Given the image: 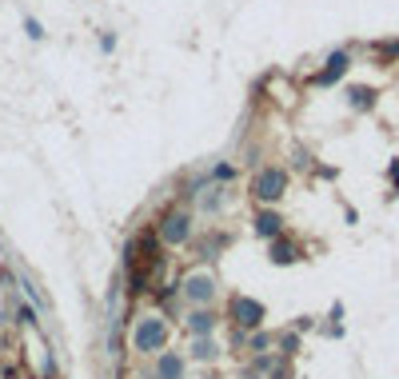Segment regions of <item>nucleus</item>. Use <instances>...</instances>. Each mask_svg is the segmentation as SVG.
<instances>
[{
	"instance_id": "nucleus-11",
	"label": "nucleus",
	"mask_w": 399,
	"mask_h": 379,
	"mask_svg": "<svg viewBox=\"0 0 399 379\" xmlns=\"http://www.w3.org/2000/svg\"><path fill=\"white\" fill-rule=\"evenodd\" d=\"M188 328H192V332H196V335H208L211 328H216V315L200 308V311H196V315H192V319H188Z\"/></svg>"
},
{
	"instance_id": "nucleus-10",
	"label": "nucleus",
	"mask_w": 399,
	"mask_h": 379,
	"mask_svg": "<svg viewBox=\"0 0 399 379\" xmlns=\"http://www.w3.org/2000/svg\"><path fill=\"white\" fill-rule=\"evenodd\" d=\"M296 260H300V248L292 239H283V236L272 239V263H296Z\"/></svg>"
},
{
	"instance_id": "nucleus-8",
	"label": "nucleus",
	"mask_w": 399,
	"mask_h": 379,
	"mask_svg": "<svg viewBox=\"0 0 399 379\" xmlns=\"http://www.w3.org/2000/svg\"><path fill=\"white\" fill-rule=\"evenodd\" d=\"M256 232H259L263 239L283 236V215L276 212V208H259V212H256Z\"/></svg>"
},
{
	"instance_id": "nucleus-6",
	"label": "nucleus",
	"mask_w": 399,
	"mask_h": 379,
	"mask_svg": "<svg viewBox=\"0 0 399 379\" xmlns=\"http://www.w3.org/2000/svg\"><path fill=\"white\" fill-rule=\"evenodd\" d=\"M344 96H348V108L352 112H376V104H379V92L368 88V84H352Z\"/></svg>"
},
{
	"instance_id": "nucleus-2",
	"label": "nucleus",
	"mask_w": 399,
	"mask_h": 379,
	"mask_svg": "<svg viewBox=\"0 0 399 379\" xmlns=\"http://www.w3.org/2000/svg\"><path fill=\"white\" fill-rule=\"evenodd\" d=\"M156 236H160V244H168V248H180V244L192 236V212H184V208L164 212L160 224H156Z\"/></svg>"
},
{
	"instance_id": "nucleus-7",
	"label": "nucleus",
	"mask_w": 399,
	"mask_h": 379,
	"mask_svg": "<svg viewBox=\"0 0 399 379\" xmlns=\"http://www.w3.org/2000/svg\"><path fill=\"white\" fill-rule=\"evenodd\" d=\"M152 379H184V359L172 356V352H160L152 363Z\"/></svg>"
},
{
	"instance_id": "nucleus-14",
	"label": "nucleus",
	"mask_w": 399,
	"mask_h": 379,
	"mask_svg": "<svg viewBox=\"0 0 399 379\" xmlns=\"http://www.w3.org/2000/svg\"><path fill=\"white\" fill-rule=\"evenodd\" d=\"M100 52H116V32H100Z\"/></svg>"
},
{
	"instance_id": "nucleus-12",
	"label": "nucleus",
	"mask_w": 399,
	"mask_h": 379,
	"mask_svg": "<svg viewBox=\"0 0 399 379\" xmlns=\"http://www.w3.org/2000/svg\"><path fill=\"white\" fill-rule=\"evenodd\" d=\"M24 32H28V40H44V24L36 16H24Z\"/></svg>"
},
{
	"instance_id": "nucleus-16",
	"label": "nucleus",
	"mask_w": 399,
	"mask_h": 379,
	"mask_svg": "<svg viewBox=\"0 0 399 379\" xmlns=\"http://www.w3.org/2000/svg\"><path fill=\"white\" fill-rule=\"evenodd\" d=\"M387 176H391V196H399V160H391V164H387Z\"/></svg>"
},
{
	"instance_id": "nucleus-4",
	"label": "nucleus",
	"mask_w": 399,
	"mask_h": 379,
	"mask_svg": "<svg viewBox=\"0 0 399 379\" xmlns=\"http://www.w3.org/2000/svg\"><path fill=\"white\" fill-rule=\"evenodd\" d=\"M348 68H352V52H348V48H335L328 60H324V68L311 72V84H316V88H335V84L348 76Z\"/></svg>"
},
{
	"instance_id": "nucleus-9",
	"label": "nucleus",
	"mask_w": 399,
	"mask_h": 379,
	"mask_svg": "<svg viewBox=\"0 0 399 379\" xmlns=\"http://www.w3.org/2000/svg\"><path fill=\"white\" fill-rule=\"evenodd\" d=\"M259 319H263V308L256 300H235V324L240 328H256Z\"/></svg>"
},
{
	"instance_id": "nucleus-3",
	"label": "nucleus",
	"mask_w": 399,
	"mask_h": 379,
	"mask_svg": "<svg viewBox=\"0 0 399 379\" xmlns=\"http://www.w3.org/2000/svg\"><path fill=\"white\" fill-rule=\"evenodd\" d=\"M164 343H168V324L160 315H148V319L136 324V352L152 356V352H164Z\"/></svg>"
},
{
	"instance_id": "nucleus-1",
	"label": "nucleus",
	"mask_w": 399,
	"mask_h": 379,
	"mask_svg": "<svg viewBox=\"0 0 399 379\" xmlns=\"http://www.w3.org/2000/svg\"><path fill=\"white\" fill-rule=\"evenodd\" d=\"M287 184H292V176H287V168L280 164H263L252 176V196H256L263 208H276L283 200V192H287Z\"/></svg>"
},
{
	"instance_id": "nucleus-15",
	"label": "nucleus",
	"mask_w": 399,
	"mask_h": 379,
	"mask_svg": "<svg viewBox=\"0 0 399 379\" xmlns=\"http://www.w3.org/2000/svg\"><path fill=\"white\" fill-rule=\"evenodd\" d=\"M216 352H220V348H211L208 339H200V343H196V356H200V359H211Z\"/></svg>"
},
{
	"instance_id": "nucleus-13",
	"label": "nucleus",
	"mask_w": 399,
	"mask_h": 379,
	"mask_svg": "<svg viewBox=\"0 0 399 379\" xmlns=\"http://www.w3.org/2000/svg\"><path fill=\"white\" fill-rule=\"evenodd\" d=\"M232 176H235L232 164H216V168L208 172V180H220V184H224V180H232Z\"/></svg>"
},
{
	"instance_id": "nucleus-5",
	"label": "nucleus",
	"mask_w": 399,
	"mask_h": 379,
	"mask_svg": "<svg viewBox=\"0 0 399 379\" xmlns=\"http://www.w3.org/2000/svg\"><path fill=\"white\" fill-rule=\"evenodd\" d=\"M184 296H188L192 304L204 308V304L216 300V280H211V276H188V280H184Z\"/></svg>"
}]
</instances>
